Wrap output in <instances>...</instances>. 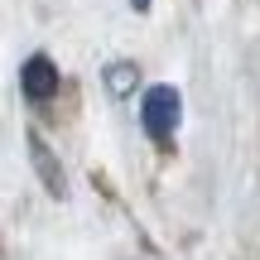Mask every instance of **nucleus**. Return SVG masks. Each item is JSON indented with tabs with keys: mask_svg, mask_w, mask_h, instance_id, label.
<instances>
[{
	"mask_svg": "<svg viewBox=\"0 0 260 260\" xmlns=\"http://www.w3.org/2000/svg\"><path fill=\"white\" fill-rule=\"evenodd\" d=\"M178 116H183V102H178L174 87H145V102H140V125H145V135L154 140H169L178 125Z\"/></svg>",
	"mask_w": 260,
	"mask_h": 260,
	"instance_id": "1",
	"label": "nucleus"
},
{
	"mask_svg": "<svg viewBox=\"0 0 260 260\" xmlns=\"http://www.w3.org/2000/svg\"><path fill=\"white\" fill-rule=\"evenodd\" d=\"M19 87H24L29 102H48V96L58 92V68H53V58H44V53L24 58V68H19Z\"/></svg>",
	"mask_w": 260,
	"mask_h": 260,
	"instance_id": "2",
	"label": "nucleus"
},
{
	"mask_svg": "<svg viewBox=\"0 0 260 260\" xmlns=\"http://www.w3.org/2000/svg\"><path fill=\"white\" fill-rule=\"evenodd\" d=\"M24 145H29V159H34V169H39V178H44V188H48L53 198H63V193H68V178H63V169H58L53 149L44 145V135H34V130H29Z\"/></svg>",
	"mask_w": 260,
	"mask_h": 260,
	"instance_id": "3",
	"label": "nucleus"
},
{
	"mask_svg": "<svg viewBox=\"0 0 260 260\" xmlns=\"http://www.w3.org/2000/svg\"><path fill=\"white\" fill-rule=\"evenodd\" d=\"M102 82H106V92L121 102V96H130V92L140 87V68H135V63H125V58H121V63H106Z\"/></svg>",
	"mask_w": 260,
	"mask_h": 260,
	"instance_id": "4",
	"label": "nucleus"
},
{
	"mask_svg": "<svg viewBox=\"0 0 260 260\" xmlns=\"http://www.w3.org/2000/svg\"><path fill=\"white\" fill-rule=\"evenodd\" d=\"M130 10H140V15H145V10H149V0H130Z\"/></svg>",
	"mask_w": 260,
	"mask_h": 260,
	"instance_id": "5",
	"label": "nucleus"
}]
</instances>
